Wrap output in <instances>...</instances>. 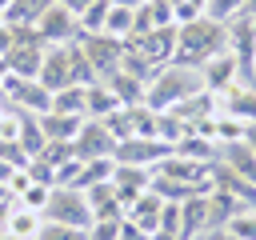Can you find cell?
Masks as SVG:
<instances>
[{"instance_id":"1","label":"cell","mask_w":256,"mask_h":240,"mask_svg":"<svg viewBox=\"0 0 256 240\" xmlns=\"http://www.w3.org/2000/svg\"><path fill=\"white\" fill-rule=\"evenodd\" d=\"M228 48V24L212 20V16H196L188 24H176V52L172 64L180 68H204L212 56H220Z\"/></svg>"},{"instance_id":"2","label":"cell","mask_w":256,"mask_h":240,"mask_svg":"<svg viewBox=\"0 0 256 240\" xmlns=\"http://www.w3.org/2000/svg\"><path fill=\"white\" fill-rule=\"evenodd\" d=\"M204 92V80H200V68H180V64H164L148 76L144 84V104L152 112H172L180 108L188 96Z\"/></svg>"},{"instance_id":"3","label":"cell","mask_w":256,"mask_h":240,"mask_svg":"<svg viewBox=\"0 0 256 240\" xmlns=\"http://www.w3.org/2000/svg\"><path fill=\"white\" fill-rule=\"evenodd\" d=\"M44 220L88 232V228H92V204H88L84 188H52V196H48V204H44Z\"/></svg>"},{"instance_id":"4","label":"cell","mask_w":256,"mask_h":240,"mask_svg":"<svg viewBox=\"0 0 256 240\" xmlns=\"http://www.w3.org/2000/svg\"><path fill=\"white\" fill-rule=\"evenodd\" d=\"M76 44H80L84 60L92 64L96 80H108V76L120 68V60H124V40H116V36H104V32H96V36H80Z\"/></svg>"},{"instance_id":"5","label":"cell","mask_w":256,"mask_h":240,"mask_svg":"<svg viewBox=\"0 0 256 240\" xmlns=\"http://www.w3.org/2000/svg\"><path fill=\"white\" fill-rule=\"evenodd\" d=\"M172 156V144H164L160 136H128L116 144L112 160L116 164H136V168H156L160 160Z\"/></svg>"},{"instance_id":"6","label":"cell","mask_w":256,"mask_h":240,"mask_svg":"<svg viewBox=\"0 0 256 240\" xmlns=\"http://www.w3.org/2000/svg\"><path fill=\"white\" fill-rule=\"evenodd\" d=\"M36 32H40V40H44V44H76V40H80V20H76L64 4H56V0H52V4L40 12Z\"/></svg>"},{"instance_id":"7","label":"cell","mask_w":256,"mask_h":240,"mask_svg":"<svg viewBox=\"0 0 256 240\" xmlns=\"http://www.w3.org/2000/svg\"><path fill=\"white\" fill-rule=\"evenodd\" d=\"M228 52H232L236 64H240L244 84H252V68H256V28H252L248 16L228 20Z\"/></svg>"},{"instance_id":"8","label":"cell","mask_w":256,"mask_h":240,"mask_svg":"<svg viewBox=\"0 0 256 240\" xmlns=\"http://www.w3.org/2000/svg\"><path fill=\"white\" fill-rule=\"evenodd\" d=\"M72 148H76L80 160H100V156L116 152V136L108 132L104 120H84L80 132H76V140H72Z\"/></svg>"},{"instance_id":"9","label":"cell","mask_w":256,"mask_h":240,"mask_svg":"<svg viewBox=\"0 0 256 240\" xmlns=\"http://www.w3.org/2000/svg\"><path fill=\"white\" fill-rule=\"evenodd\" d=\"M216 112L228 120H240L244 128L256 124V84H232L228 92L216 96Z\"/></svg>"},{"instance_id":"10","label":"cell","mask_w":256,"mask_h":240,"mask_svg":"<svg viewBox=\"0 0 256 240\" xmlns=\"http://www.w3.org/2000/svg\"><path fill=\"white\" fill-rule=\"evenodd\" d=\"M200 80H204V92H212V96H220V92H228L232 84H244V76H240V64H236V56L224 48L220 56H212L204 68H200Z\"/></svg>"},{"instance_id":"11","label":"cell","mask_w":256,"mask_h":240,"mask_svg":"<svg viewBox=\"0 0 256 240\" xmlns=\"http://www.w3.org/2000/svg\"><path fill=\"white\" fill-rule=\"evenodd\" d=\"M148 184H152V168H136V164H116V172H112V192H116V200L128 208L132 200H140L144 192H148Z\"/></svg>"},{"instance_id":"12","label":"cell","mask_w":256,"mask_h":240,"mask_svg":"<svg viewBox=\"0 0 256 240\" xmlns=\"http://www.w3.org/2000/svg\"><path fill=\"white\" fill-rule=\"evenodd\" d=\"M208 228H212V220H208V192L180 200V240H200Z\"/></svg>"},{"instance_id":"13","label":"cell","mask_w":256,"mask_h":240,"mask_svg":"<svg viewBox=\"0 0 256 240\" xmlns=\"http://www.w3.org/2000/svg\"><path fill=\"white\" fill-rule=\"evenodd\" d=\"M216 164H224V168H228V172H236L240 180L256 184V152L248 148V140H228V144H220Z\"/></svg>"},{"instance_id":"14","label":"cell","mask_w":256,"mask_h":240,"mask_svg":"<svg viewBox=\"0 0 256 240\" xmlns=\"http://www.w3.org/2000/svg\"><path fill=\"white\" fill-rule=\"evenodd\" d=\"M116 108H120V100H116V92H112L104 80L84 84V116H88V120H104V116H112Z\"/></svg>"},{"instance_id":"15","label":"cell","mask_w":256,"mask_h":240,"mask_svg":"<svg viewBox=\"0 0 256 240\" xmlns=\"http://www.w3.org/2000/svg\"><path fill=\"white\" fill-rule=\"evenodd\" d=\"M88 116H68V112H40V128H44V140H64V144H72L76 140V132H80V124H84Z\"/></svg>"},{"instance_id":"16","label":"cell","mask_w":256,"mask_h":240,"mask_svg":"<svg viewBox=\"0 0 256 240\" xmlns=\"http://www.w3.org/2000/svg\"><path fill=\"white\" fill-rule=\"evenodd\" d=\"M160 208H164V200H160V196H156V192L148 188V192H144L140 200H132V204L124 208V216H128L132 224H140V228H144V232L152 236V232L160 228Z\"/></svg>"},{"instance_id":"17","label":"cell","mask_w":256,"mask_h":240,"mask_svg":"<svg viewBox=\"0 0 256 240\" xmlns=\"http://www.w3.org/2000/svg\"><path fill=\"white\" fill-rule=\"evenodd\" d=\"M40 228H44V216H40V212H32V208H24V204L16 200V208L8 212L4 236H12V240H36V236H40Z\"/></svg>"},{"instance_id":"18","label":"cell","mask_w":256,"mask_h":240,"mask_svg":"<svg viewBox=\"0 0 256 240\" xmlns=\"http://www.w3.org/2000/svg\"><path fill=\"white\" fill-rule=\"evenodd\" d=\"M112 92H116V100H120V108H128V104H144V80L140 76H132V72H124V68H116L108 80H104Z\"/></svg>"},{"instance_id":"19","label":"cell","mask_w":256,"mask_h":240,"mask_svg":"<svg viewBox=\"0 0 256 240\" xmlns=\"http://www.w3.org/2000/svg\"><path fill=\"white\" fill-rule=\"evenodd\" d=\"M48 4H52V0H8L0 24H8V28H28V24L40 20V12H44Z\"/></svg>"},{"instance_id":"20","label":"cell","mask_w":256,"mask_h":240,"mask_svg":"<svg viewBox=\"0 0 256 240\" xmlns=\"http://www.w3.org/2000/svg\"><path fill=\"white\" fill-rule=\"evenodd\" d=\"M136 28V8H120V4H108V16H104V36H116V40H128Z\"/></svg>"},{"instance_id":"21","label":"cell","mask_w":256,"mask_h":240,"mask_svg":"<svg viewBox=\"0 0 256 240\" xmlns=\"http://www.w3.org/2000/svg\"><path fill=\"white\" fill-rule=\"evenodd\" d=\"M52 112L84 116V84H68V88H60V92H52Z\"/></svg>"},{"instance_id":"22","label":"cell","mask_w":256,"mask_h":240,"mask_svg":"<svg viewBox=\"0 0 256 240\" xmlns=\"http://www.w3.org/2000/svg\"><path fill=\"white\" fill-rule=\"evenodd\" d=\"M224 228H228L236 240H256V204H252V208H240Z\"/></svg>"},{"instance_id":"23","label":"cell","mask_w":256,"mask_h":240,"mask_svg":"<svg viewBox=\"0 0 256 240\" xmlns=\"http://www.w3.org/2000/svg\"><path fill=\"white\" fill-rule=\"evenodd\" d=\"M48 196H52V188H48V184H36V180H28V184H24V192H20L16 200H20L24 208H32V212H40V216H44V204H48Z\"/></svg>"},{"instance_id":"24","label":"cell","mask_w":256,"mask_h":240,"mask_svg":"<svg viewBox=\"0 0 256 240\" xmlns=\"http://www.w3.org/2000/svg\"><path fill=\"white\" fill-rule=\"evenodd\" d=\"M204 16H212V20L228 24V20L244 16V0H208V4H204Z\"/></svg>"},{"instance_id":"25","label":"cell","mask_w":256,"mask_h":240,"mask_svg":"<svg viewBox=\"0 0 256 240\" xmlns=\"http://www.w3.org/2000/svg\"><path fill=\"white\" fill-rule=\"evenodd\" d=\"M36 240H88V232H84V228H68V224H52V220H44V228H40Z\"/></svg>"},{"instance_id":"26","label":"cell","mask_w":256,"mask_h":240,"mask_svg":"<svg viewBox=\"0 0 256 240\" xmlns=\"http://www.w3.org/2000/svg\"><path fill=\"white\" fill-rule=\"evenodd\" d=\"M160 232H172V236H180V204L164 200V208H160Z\"/></svg>"},{"instance_id":"27","label":"cell","mask_w":256,"mask_h":240,"mask_svg":"<svg viewBox=\"0 0 256 240\" xmlns=\"http://www.w3.org/2000/svg\"><path fill=\"white\" fill-rule=\"evenodd\" d=\"M124 220V216H120ZM120 220H92V228H88V240H116V232H120Z\"/></svg>"},{"instance_id":"28","label":"cell","mask_w":256,"mask_h":240,"mask_svg":"<svg viewBox=\"0 0 256 240\" xmlns=\"http://www.w3.org/2000/svg\"><path fill=\"white\" fill-rule=\"evenodd\" d=\"M116 240H148V232L140 228V224H132L128 216L120 220V232H116Z\"/></svg>"},{"instance_id":"29","label":"cell","mask_w":256,"mask_h":240,"mask_svg":"<svg viewBox=\"0 0 256 240\" xmlns=\"http://www.w3.org/2000/svg\"><path fill=\"white\" fill-rule=\"evenodd\" d=\"M56 4H64V8H68V12L76 16V20H80V16H84V12H88V8L96 4V0H56Z\"/></svg>"},{"instance_id":"30","label":"cell","mask_w":256,"mask_h":240,"mask_svg":"<svg viewBox=\"0 0 256 240\" xmlns=\"http://www.w3.org/2000/svg\"><path fill=\"white\" fill-rule=\"evenodd\" d=\"M200 240H236V236H232L228 228H208V232H204Z\"/></svg>"},{"instance_id":"31","label":"cell","mask_w":256,"mask_h":240,"mask_svg":"<svg viewBox=\"0 0 256 240\" xmlns=\"http://www.w3.org/2000/svg\"><path fill=\"white\" fill-rule=\"evenodd\" d=\"M244 140H248V148L256 152V124H248V128H244Z\"/></svg>"},{"instance_id":"32","label":"cell","mask_w":256,"mask_h":240,"mask_svg":"<svg viewBox=\"0 0 256 240\" xmlns=\"http://www.w3.org/2000/svg\"><path fill=\"white\" fill-rule=\"evenodd\" d=\"M108 4H120V8H140L144 0H108Z\"/></svg>"},{"instance_id":"33","label":"cell","mask_w":256,"mask_h":240,"mask_svg":"<svg viewBox=\"0 0 256 240\" xmlns=\"http://www.w3.org/2000/svg\"><path fill=\"white\" fill-rule=\"evenodd\" d=\"M148 240H180V236H172V232H160V228H156V232H152Z\"/></svg>"},{"instance_id":"34","label":"cell","mask_w":256,"mask_h":240,"mask_svg":"<svg viewBox=\"0 0 256 240\" xmlns=\"http://www.w3.org/2000/svg\"><path fill=\"white\" fill-rule=\"evenodd\" d=\"M244 16H248V20H256V0H244Z\"/></svg>"},{"instance_id":"35","label":"cell","mask_w":256,"mask_h":240,"mask_svg":"<svg viewBox=\"0 0 256 240\" xmlns=\"http://www.w3.org/2000/svg\"><path fill=\"white\" fill-rule=\"evenodd\" d=\"M4 196H12V192H8V188H4V184H0V200H4Z\"/></svg>"},{"instance_id":"36","label":"cell","mask_w":256,"mask_h":240,"mask_svg":"<svg viewBox=\"0 0 256 240\" xmlns=\"http://www.w3.org/2000/svg\"><path fill=\"white\" fill-rule=\"evenodd\" d=\"M252 84H256V68H252Z\"/></svg>"},{"instance_id":"37","label":"cell","mask_w":256,"mask_h":240,"mask_svg":"<svg viewBox=\"0 0 256 240\" xmlns=\"http://www.w3.org/2000/svg\"><path fill=\"white\" fill-rule=\"evenodd\" d=\"M252 28H256V20H252Z\"/></svg>"}]
</instances>
